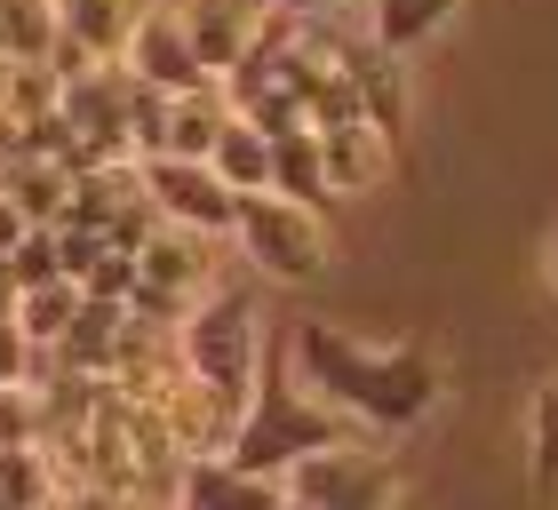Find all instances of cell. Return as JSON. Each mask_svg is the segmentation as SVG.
Wrapping results in <instances>:
<instances>
[{
	"instance_id": "cell-25",
	"label": "cell",
	"mask_w": 558,
	"mask_h": 510,
	"mask_svg": "<svg viewBox=\"0 0 558 510\" xmlns=\"http://www.w3.org/2000/svg\"><path fill=\"white\" fill-rule=\"evenodd\" d=\"M9 271H16V288H40V279H64V240H57V223H40L33 240H24L9 255Z\"/></svg>"
},
{
	"instance_id": "cell-31",
	"label": "cell",
	"mask_w": 558,
	"mask_h": 510,
	"mask_svg": "<svg viewBox=\"0 0 558 510\" xmlns=\"http://www.w3.org/2000/svg\"><path fill=\"white\" fill-rule=\"evenodd\" d=\"M543 288L558 295V223H550V232H543Z\"/></svg>"
},
{
	"instance_id": "cell-23",
	"label": "cell",
	"mask_w": 558,
	"mask_h": 510,
	"mask_svg": "<svg viewBox=\"0 0 558 510\" xmlns=\"http://www.w3.org/2000/svg\"><path fill=\"white\" fill-rule=\"evenodd\" d=\"M526 478L543 495L558 487V375L535 382V399H526Z\"/></svg>"
},
{
	"instance_id": "cell-6",
	"label": "cell",
	"mask_w": 558,
	"mask_h": 510,
	"mask_svg": "<svg viewBox=\"0 0 558 510\" xmlns=\"http://www.w3.org/2000/svg\"><path fill=\"white\" fill-rule=\"evenodd\" d=\"M288 495L303 502H327V510H399V471L375 454L367 439H343V447H327L312 454V463H295L288 471Z\"/></svg>"
},
{
	"instance_id": "cell-12",
	"label": "cell",
	"mask_w": 558,
	"mask_h": 510,
	"mask_svg": "<svg viewBox=\"0 0 558 510\" xmlns=\"http://www.w3.org/2000/svg\"><path fill=\"white\" fill-rule=\"evenodd\" d=\"M351 88H360V112L384 127V136H408V127H415V72H408L399 48L360 40V57H351Z\"/></svg>"
},
{
	"instance_id": "cell-32",
	"label": "cell",
	"mask_w": 558,
	"mask_h": 510,
	"mask_svg": "<svg viewBox=\"0 0 558 510\" xmlns=\"http://www.w3.org/2000/svg\"><path fill=\"white\" fill-rule=\"evenodd\" d=\"M279 510H327V502H303V495H288V502H279Z\"/></svg>"
},
{
	"instance_id": "cell-26",
	"label": "cell",
	"mask_w": 558,
	"mask_h": 510,
	"mask_svg": "<svg viewBox=\"0 0 558 510\" xmlns=\"http://www.w3.org/2000/svg\"><path fill=\"white\" fill-rule=\"evenodd\" d=\"M40 351L48 343H33L16 319H0V391H16V382H33L40 375Z\"/></svg>"
},
{
	"instance_id": "cell-7",
	"label": "cell",
	"mask_w": 558,
	"mask_h": 510,
	"mask_svg": "<svg viewBox=\"0 0 558 510\" xmlns=\"http://www.w3.org/2000/svg\"><path fill=\"white\" fill-rule=\"evenodd\" d=\"M160 415H168V430L184 439V454H232V439H240V415H247V399H232V391H216V382H199L184 360L168 367V382L160 391Z\"/></svg>"
},
{
	"instance_id": "cell-20",
	"label": "cell",
	"mask_w": 558,
	"mask_h": 510,
	"mask_svg": "<svg viewBox=\"0 0 558 510\" xmlns=\"http://www.w3.org/2000/svg\"><path fill=\"white\" fill-rule=\"evenodd\" d=\"M0 105H9L24 127L64 112V72L57 64H0Z\"/></svg>"
},
{
	"instance_id": "cell-19",
	"label": "cell",
	"mask_w": 558,
	"mask_h": 510,
	"mask_svg": "<svg viewBox=\"0 0 558 510\" xmlns=\"http://www.w3.org/2000/svg\"><path fill=\"white\" fill-rule=\"evenodd\" d=\"M81 303H88V288H81V279H40V288H24L16 295V327H24V336H33V343H48V351H57L64 336H72V319H81Z\"/></svg>"
},
{
	"instance_id": "cell-29",
	"label": "cell",
	"mask_w": 558,
	"mask_h": 510,
	"mask_svg": "<svg viewBox=\"0 0 558 510\" xmlns=\"http://www.w3.org/2000/svg\"><path fill=\"white\" fill-rule=\"evenodd\" d=\"M33 232H40V223H33V208H24V199H16L9 184H0V255H16Z\"/></svg>"
},
{
	"instance_id": "cell-5",
	"label": "cell",
	"mask_w": 558,
	"mask_h": 510,
	"mask_svg": "<svg viewBox=\"0 0 558 510\" xmlns=\"http://www.w3.org/2000/svg\"><path fill=\"white\" fill-rule=\"evenodd\" d=\"M136 175H144V199L160 208V223H184V232L232 240V223H240V192L216 175V160L151 151V160H136Z\"/></svg>"
},
{
	"instance_id": "cell-14",
	"label": "cell",
	"mask_w": 558,
	"mask_h": 510,
	"mask_svg": "<svg viewBox=\"0 0 558 510\" xmlns=\"http://www.w3.org/2000/svg\"><path fill=\"white\" fill-rule=\"evenodd\" d=\"M160 9V0H57V16H64V33L88 48V57H105L120 64L129 57V40H136V24Z\"/></svg>"
},
{
	"instance_id": "cell-11",
	"label": "cell",
	"mask_w": 558,
	"mask_h": 510,
	"mask_svg": "<svg viewBox=\"0 0 558 510\" xmlns=\"http://www.w3.org/2000/svg\"><path fill=\"white\" fill-rule=\"evenodd\" d=\"M184 24H192V48H199V64H208L216 81L271 33V16L256 9V0H184Z\"/></svg>"
},
{
	"instance_id": "cell-18",
	"label": "cell",
	"mask_w": 558,
	"mask_h": 510,
	"mask_svg": "<svg viewBox=\"0 0 558 510\" xmlns=\"http://www.w3.org/2000/svg\"><path fill=\"white\" fill-rule=\"evenodd\" d=\"M64 40L57 0H0V64H48Z\"/></svg>"
},
{
	"instance_id": "cell-30",
	"label": "cell",
	"mask_w": 558,
	"mask_h": 510,
	"mask_svg": "<svg viewBox=\"0 0 558 510\" xmlns=\"http://www.w3.org/2000/svg\"><path fill=\"white\" fill-rule=\"evenodd\" d=\"M16 295H24V288H16V271H9V255H0V319H16Z\"/></svg>"
},
{
	"instance_id": "cell-17",
	"label": "cell",
	"mask_w": 558,
	"mask_h": 510,
	"mask_svg": "<svg viewBox=\"0 0 558 510\" xmlns=\"http://www.w3.org/2000/svg\"><path fill=\"white\" fill-rule=\"evenodd\" d=\"M223 127H232V96H223V81L184 88V96L168 105V151H184V160H208Z\"/></svg>"
},
{
	"instance_id": "cell-13",
	"label": "cell",
	"mask_w": 558,
	"mask_h": 510,
	"mask_svg": "<svg viewBox=\"0 0 558 510\" xmlns=\"http://www.w3.org/2000/svg\"><path fill=\"white\" fill-rule=\"evenodd\" d=\"M136 264H144L151 288H175V295H192V303L216 288V240L208 232H184V223H160V232L136 247Z\"/></svg>"
},
{
	"instance_id": "cell-4",
	"label": "cell",
	"mask_w": 558,
	"mask_h": 510,
	"mask_svg": "<svg viewBox=\"0 0 558 510\" xmlns=\"http://www.w3.org/2000/svg\"><path fill=\"white\" fill-rule=\"evenodd\" d=\"M175 360H184L199 382H216V391L256 399V382H264V319H256V295L216 279V288L192 303V319L175 327Z\"/></svg>"
},
{
	"instance_id": "cell-16",
	"label": "cell",
	"mask_w": 558,
	"mask_h": 510,
	"mask_svg": "<svg viewBox=\"0 0 558 510\" xmlns=\"http://www.w3.org/2000/svg\"><path fill=\"white\" fill-rule=\"evenodd\" d=\"M208 160H216V175H223V184H232L240 199H247V192H271L279 136H271V127H256L247 112H232V127L216 136V151H208Z\"/></svg>"
},
{
	"instance_id": "cell-27",
	"label": "cell",
	"mask_w": 558,
	"mask_h": 510,
	"mask_svg": "<svg viewBox=\"0 0 558 510\" xmlns=\"http://www.w3.org/2000/svg\"><path fill=\"white\" fill-rule=\"evenodd\" d=\"M256 9L271 24H319V16H343V9H360V0H256Z\"/></svg>"
},
{
	"instance_id": "cell-9",
	"label": "cell",
	"mask_w": 558,
	"mask_h": 510,
	"mask_svg": "<svg viewBox=\"0 0 558 510\" xmlns=\"http://www.w3.org/2000/svg\"><path fill=\"white\" fill-rule=\"evenodd\" d=\"M319 160L336 199H375L399 175V136H384L375 120H343V127H319Z\"/></svg>"
},
{
	"instance_id": "cell-24",
	"label": "cell",
	"mask_w": 558,
	"mask_h": 510,
	"mask_svg": "<svg viewBox=\"0 0 558 510\" xmlns=\"http://www.w3.org/2000/svg\"><path fill=\"white\" fill-rule=\"evenodd\" d=\"M168 105H175L168 88L136 81V96H129V144H136V160H151V151H168Z\"/></svg>"
},
{
	"instance_id": "cell-15",
	"label": "cell",
	"mask_w": 558,
	"mask_h": 510,
	"mask_svg": "<svg viewBox=\"0 0 558 510\" xmlns=\"http://www.w3.org/2000/svg\"><path fill=\"white\" fill-rule=\"evenodd\" d=\"M454 16H463V0H367V40L415 57V48H430Z\"/></svg>"
},
{
	"instance_id": "cell-8",
	"label": "cell",
	"mask_w": 558,
	"mask_h": 510,
	"mask_svg": "<svg viewBox=\"0 0 558 510\" xmlns=\"http://www.w3.org/2000/svg\"><path fill=\"white\" fill-rule=\"evenodd\" d=\"M136 72V81L151 88H168V96H184V88H208L216 72L199 64V48H192V24H184V0H160L144 24H136V40H129V57H120Z\"/></svg>"
},
{
	"instance_id": "cell-2",
	"label": "cell",
	"mask_w": 558,
	"mask_h": 510,
	"mask_svg": "<svg viewBox=\"0 0 558 510\" xmlns=\"http://www.w3.org/2000/svg\"><path fill=\"white\" fill-rule=\"evenodd\" d=\"M343 439H367V430L351 423L343 406H327L303 375H271V367H264L256 399H247V415H240L232 463L256 471V478H288L295 463H312V454L343 447Z\"/></svg>"
},
{
	"instance_id": "cell-3",
	"label": "cell",
	"mask_w": 558,
	"mask_h": 510,
	"mask_svg": "<svg viewBox=\"0 0 558 510\" xmlns=\"http://www.w3.org/2000/svg\"><path fill=\"white\" fill-rule=\"evenodd\" d=\"M232 247H240V264L256 279H271V288H312V279L336 264L327 216L303 208V199H288V192H247L240 223H232Z\"/></svg>"
},
{
	"instance_id": "cell-10",
	"label": "cell",
	"mask_w": 558,
	"mask_h": 510,
	"mask_svg": "<svg viewBox=\"0 0 558 510\" xmlns=\"http://www.w3.org/2000/svg\"><path fill=\"white\" fill-rule=\"evenodd\" d=\"M279 502H288V478H256L232 454H192L168 495V510H279Z\"/></svg>"
},
{
	"instance_id": "cell-28",
	"label": "cell",
	"mask_w": 558,
	"mask_h": 510,
	"mask_svg": "<svg viewBox=\"0 0 558 510\" xmlns=\"http://www.w3.org/2000/svg\"><path fill=\"white\" fill-rule=\"evenodd\" d=\"M57 510H144V502H136V495H120V487H105V478H81V487H64Z\"/></svg>"
},
{
	"instance_id": "cell-1",
	"label": "cell",
	"mask_w": 558,
	"mask_h": 510,
	"mask_svg": "<svg viewBox=\"0 0 558 510\" xmlns=\"http://www.w3.org/2000/svg\"><path fill=\"white\" fill-rule=\"evenodd\" d=\"M288 367L327 406H343L367 439H415L447 406V367L423 343H367L351 327H327V319H295Z\"/></svg>"
},
{
	"instance_id": "cell-21",
	"label": "cell",
	"mask_w": 558,
	"mask_h": 510,
	"mask_svg": "<svg viewBox=\"0 0 558 510\" xmlns=\"http://www.w3.org/2000/svg\"><path fill=\"white\" fill-rule=\"evenodd\" d=\"M271 192L303 199V208H319L327 192V160H319V127H295V136H279V168H271Z\"/></svg>"
},
{
	"instance_id": "cell-22",
	"label": "cell",
	"mask_w": 558,
	"mask_h": 510,
	"mask_svg": "<svg viewBox=\"0 0 558 510\" xmlns=\"http://www.w3.org/2000/svg\"><path fill=\"white\" fill-rule=\"evenodd\" d=\"M0 487H9L16 510H57L64 502V478L48 463V447H0Z\"/></svg>"
},
{
	"instance_id": "cell-33",
	"label": "cell",
	"mask_w": 558,
	"mask_h": 510,
	"mask_svg": "<svg viewBox=\"0 0 558 510\" xmlns=\"http://www.w3.org/2000/svg\"><path fill=\"white\" fill-rule=\"evenodd\" d=\"M0 510H16V502H9V487H0Z\"/></svg>"
}]
</instances>
